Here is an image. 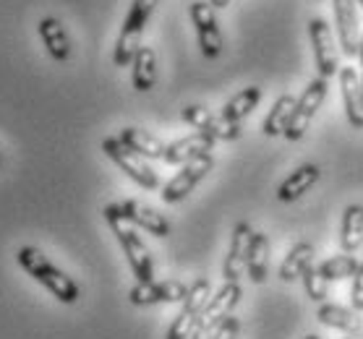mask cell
Masks as SVG:
<instances>
[{
	"mask_svg": "<svg viewBox=\"0 0 363 339\" xmlns=\"http://www.w3.org/2000/svg\"><path fill=\"white\" fill-rule=\"evenodd\" d=\"M16 264L24 269L29 277H32L37 285L48 289L50 295L66 306H74L82 298V287L76 285L66 272H60L58 266L52 264L40 248L34 246H24V248L16 251Z\"/></svg>",
	"mask_w": 363,
	"mask_h": 339,
	"instance_id": "cell-1",
	"label": "cell"
},
{
	"mask_svg": "<svg viewBox=\"0 0 363 339\" xmlns=\"http://www.w3.org/2000/svg\"><path fill=\"white\" fill-rule=\"evenodd\" d=\"M102 214H105V222L110 224L113 235H116L118 243H121V248H123V253H125V261L131 266L136 282H155V258H152L149 248L144 246V240L139 238L136 227L125 219L121 204H108V207L102 209Z\"/></svg>",
	"mask_w": 363,
	"mask_h": 339,
	"instance_id": "cell-2",
	"label": "cell"
},
{
	"mask_svg": "<svg viewBox=\"0 0 363 339\" xmlns=\"http://www.w3.org/2000/svg\"><path fill=\"white\" fill-rule=\"evenodd\" d=\"M157 6V0H133L131 11L125 16L123 26H121V34H118L116 42V52H113V63L116 66H131L133 55L141 47V34H144V26H147L152 11Z\"/></svg>",
	"mask_w": 363,
	"mask_h": 339,
	"instance_id": "cell-3",
	"label": "cell"
},
{
	"mask_svg": "<svg viewBox=\"0 0 363 339\" xmlns=\"http://www.w3.org/2000/svg\"><path fill=\"white\" fill-rule=\"evenodd\" d=\"M209 298H212V285H209L206 277H199V280L191 285L181 311L175 314V318L170 321V326H167L165 339H191V334L196 331L199 321H201V314H204Z\"/></svg>",
	"mask_w": 363,
	"mask_h": 339,
	"instance_id": "cell-4",
	"label": "cell"
},
{
	"mask_svg": "<svg viewBox=\"0 0 363 339\" xmlns=\"http://www.w3.org/2000/svg\"><path fill=\"white\" fill-rule=\"evenodd\" d=\"M327 89H330V84H327V79H322V76H316L314 81L306 86L303 94L298 97L293 115H290V123H288V128H285V139L288 141L303 139L311 120H314V115L319 113L324 100H327Z\"/></svg>",
	"mask_w": 363,
	"mask_h": 339,
	"instance_id": "cell-5",
	"label": "cell"
},
{
	"mask_svg": "<svg viewBox=\"0 0 363 339\" xmlns=\"http://www.w3.org/2000/svg\"><path fill=\"white\" fill-rule=\"evenodd\" d=\"M102 151H105V154H108V157L113 159V162H116V165L136 183V185H141L144 190L160 188L157 173L144 162V157H139L136 151L128 149L118 136H108V139L102 141Z\"/></svg>",
	"mask_w": 363,
	"mask_h": 339,
	"instance_id": "cell-6",
	"label": "cell"
},
{
	"mask_svg": "<svg viewBox=\"0 0 363 339\" xmlns=\"http://www.w3.org/2000/svg\"><path fill=\"white\" fill-rule=\"evenodd\" d=\"M212 167H215V157H212V154H201V157L181 165V170L165 183L162 201H165V204H178V201H183L191 190L196 188L199 183L204 180L206 175L212 173Z\"/></svg>",
	"mask_w": 363,
	"mask_h": 339,
	"instance_id": "cell-7",
	"label": "cell"
},
{
	"mask_svg": "<svg viewBox=\"0 0 363 339\" xmlns=\"http://www.w3.org/2000/svg\"><path fill=\"white\" fill-rule=\"evenodd\" d=\"M189 13L191 21H194V29H196L201 55L204 58H220V52H223V32H220V24H217L215 8L206 0H194Z\"/></svg>",
	"mask_w": 363,
	"mask_h": 339,
	"instance_id": "cell-8",
	"label": "cell"
},
{
	"mask_svg": "<svg viewBox=\"0 0 363 339\" xmlns=\"http://www.w3.org/2000/svg\"><path fill=\"white\" fill-rule=\"evenodd\" d=\"M191 285L181 280H155V282H136L128 289V300L133 306H160V303H183L189 295Z\"/></svg>",
	"mask_w": 363,
	"mask_h": 339,
	"instance_id": "cell-9",
	"label": "cell"
},
{
	"mask_svg": "<svg viewBox=\"0 0 363 339\" xmlns=\"http://www.w3.org/2000/svg\"><path fill=\"white\" fill-rule=\"evenodd\" d=\"M308 34H311V45H314V63L316 74L330 81L332 76L337 74V47L332 40L330 24L324 18H311L308 21Z\"/></svg>",
	"mask_w": 363,
	"mask_h": 339,
	"instance_id": "cell-10",
	"label": "cell"
},
{
	"mask_svg": "<svg viewBox=\"0 0 363 339\" xmlns=\"http://www.w3.org/2000/svg\"><path fill=\"white\" fill-rule=\"evenodd\" d=\"M240 295H243V289H240L238 282H225L223 287L209 298V303H206L204 314H201V321H199L196 329L204 331L206 337H209L217 323L223 321L225 316H230L233 308L238 306Z\"/></svg>",
	"mask_w": 363,
	"mask_h": 339,
	"instance_id": "cell-11",
	"label": "cell"
},
{
	"mask_svg": "<svg viewBox=\"0 0 363 339\" xmlns=\"http://www.w3.org/2000/svg\"><path fill=\"white\" fill-rule=\"evenodd\" d=\"M335 6V21H337V37L340 47L347 58H355L361 50V26H358V6L355 0H332Z\"/></svg>",
	"mask_w": 363,
	"mask_h": 339,
	"instance_id": "cell-12",
	"label": "cell"
},
{
	"mask_svg": "<svg viewBox=\"0 0 363 339\" xmlns=\"http://www.w3.org/2000/svg\"><path fill=\"white\" fill-rule=\"evenodd\" d=\"M183 120L194 125L199 133H206L215 141H235L240 136V123H228L223 115L215 117L209 110L199 108V105H189L183 110Z\"/></svg>",
	"mask_w": 363,
	"mask_h": 339,
	"instance_id": "cell-13",
	"label": "cell"
},
{
	"mask_svg": "<svg viewBox=\"0 0 363 339\" xmlns=\"http://www.w3.org/2000/svg\"><path fill=\"white\" fill-rule=\"evenodd\" d=\"M254 230L248 222H238L233 227V238H230V248H228V256H225L223 264V277L225 282H238L243 269H246V253H248V240H251Z\"/></svg>",
	"mask_w": 363,
	"mask_h": 339,
	"instance_id": "cell-14",
	"label": "cell"
},
{
	"mask_svg": "<svg viewBox=\"0 0 363 339\" xmlns=\"http://www.w3.org/2000/svg\"><path fill=\"white\" fill-rule=\"evenodd\" d=\"M340 89H342V105H345V115L350 125L363 128V86L355 68H340Z\"/></svg>",
	"mask_w": 363,
	"mask_h": 339,
	"instance_id": "cell-15",
	"label": "cell"
},
{
	"mask_svg": "<svg viewBox=\"0 0 363 339\" xmlns=\"http://www.w3.org/2000/svg\"><path fill=\"white\" fill-rule=\"evenodd\" d=\"M316 318L324 326L342 331L347 337H361L363 334V318L353 308L337 306V303H322V306H316Z\"/></svg>",
	"mask_w": 363,
	"mask_h": 339,
	"instance_id": "cell-16",
	"label": "cell"
},
{
	"mask_svg": "<svg viewBox=\"0 0 363 339\" xmlns=\"http://www.w3.org/2000/svg\"><path fill=\"white\" fill-rule=\"evenodd\" d=\"M215 149V139L212 136H206V133H191L186 139H178L173 144H167L165 149V162L167 165H186L191 159L201 157V154H209V151Z\"/></svg>",
	"mask_w": 363,
	"mask_h": 339,
	"instance_id": "cell-17",
	"label": "cell"
},
{
	"mask_svg": "<svg viewBox=\"0 0 363 339\" xmlns=\"http://www.w3.org/2000/svg\"><path fill=\"white\" fill-rule=\"evenodd\" d=\"M121 209H123V214L128 222L141 227V230H147L149 235H155V238H167L170 230H173L170 222H167L160 212H155L152 207H144V204H139V201L128 199L121 204Z\"/></svg>",
	"mask_w": 363,
	"mask_h": 339,
	"instance_id": "cell-18",
	"label": "cell"
},
{
	"mask_svg": "<svg viewBox=\"0 0 363 339\" xmlns=\"http://www.w3.org/2000/svg\"><path fill=\"white\" fill-rule=\"evenodd\" d=\"M319 178H322V170H319L316 165H301L298 170H293V173L280 183L277 199L285 201V204L298 201L303 193H308V190L314 188L316 183H319Z\"/></svg>",
	"mask_w": 363,
	"mask_h": 339,
	"instance_id": "cell-19",
	"label": "cell"
},
{
	"mask_svg": "<svg viewBox=\"0 0 363 339\" xmlns=\"http://www.w3.org/2000/svg\"><path fill=\"white\" fill-rule=\"evenodd\" d=\"M37 32H40L42 37V45L48 47L50 58L58 60V63H66L68 58H71V40H68L66 29H63V24H60L58 18H42L40 24H37Z\"/></svg>",
	"mask_w": 363,
	"mask_h": 339,
	"instance_id": "cell-20",
	"label": "cell"
},
{
	"mask_svg": "<svg viewBox=\"0 0 363 339\" xmlns=\"http://www.w3.org/2000/svg\"><path fill=\"white\" fill-rule=\"evenodd\" d=\"M246 272L254 285H264L267 282V274H269V238L264 232H254L248 240Z\"/></svg>",
	"mask_w": 363,
	"mask_h": 339,
	"instance_id": "cell-21",
	"label": "cell"
},
{
	"mask_svg": "<svg viewBox=\"0 0 363 339\" xmlns=\"http://www.w3.org/2000/svg\"><path fill=\"white\" fill-rule=\"evenodd\" d=\"M314 256H316L314 243H308V240H301V243H296V246L288 251V256L282 258L280 280L282 282L301 280L306 269H308V266H314Z\"/></svg>",
	"mask_w": 363,
	"mask_h": 339,
	"instance_id": "cell-22",
	"label": "cell"
},
{
	"mask_svg": "<svg viewBox=\"0 0 363 339\" xmlns=\"http://www.w3.org/2000/svg\"><path fill=\"white\" fill-rule=\"evenodd\" d=\"M363 246V207L350 204L340 219V248L345 253H355Z\"/></svg>",
	"mask_w": 363,
	"mask_h": 339,
	"instance_id": "cell-23",
	"label": "cell"
},
{
	"mask_svg": "<svg viewBox=\"0 0 363 339\" xmlns=\"http://www.w3.org/2000/svg\"><path fill=\"white\" fill-rule=\"evenodd\" d=\"M118 139L123 141L128 149L136 151V154L144 157V159H162L165 157V149H167L165 144H162L157 136L141 131V128H123V131L118 133Z\"/></svg>",
	"mask_w": 363,
	"mask_h": 339,
	"instance_id": "cell-24",
	"label": "cell"
},
{
	"mask_svg": "<svg viewBox=\"0 0 363 339\" xmlns=\"http://www.w3.org/2000/svg\"><path fill=\"white\" fill-rule=\"evenodd\" d=\"M131 79L136 91H149L155 86V81H157V55L147 45H141L139 50H136V55H133Z\"/></svg>",
	"mask_w": 363,
	"mask_h": 339,
	"instance_id": "cell-25",
	"label": "cell"
},
{
	"mask_svg": "<svg viewBox=\"0 0 363 339\" xmlns=\"http://www.w3.org/2000/svg\"><path fill=\"white\" fill-rule=\"evenodd\" d=\"M259 102H262V89L259 86H246V89H240L235 97H230V100L225 102L223 117L228 123H243L256 110Z\"/></svg>",
	"mask_w": 363,
	"mask_h": 339,
	"instance_id": "cell-26",
	"label": "cell"
},
{
	"mask_svg": "<svg viewBox=\"0 0 363 339\" xmlns=\"http://www.w3.org/2000/svg\"><path fill=\"white\" fill-rule=\"evenodd\" d=\"M296 97L293 94H280L277 100H274L272 110H269V115L264 117V125H262V131L274 139V136H285V128L290 123V115H293V110H296Z\"/></svg>",
	"mask_w": 363,
	"mask_h": 339,
	"instance_id": "cell-27",
	"label": "cell"
},
{
	"mask_svg": "<svg viewBox=\"0 0 363 339\" xmlns=\"http://www.w3.org/2000/svg\"><path fill=\"white\" fill-rule=\"evenodd\" d=\"M358 258H353L350 253H342V256H330L324 258L322 264L316 266L319 274H322L327 282H337V280H353L355 269H358Z\"/></svg>",
	"mask_w": 363,
	"mask_h": 339,
	"instance_id": "cell-28",
	"label": "cell"
},
{
	"mask_svg": "<svg viewBox=\"0 0 363 339\" xmlns=\"http://www.w3.org/2000/svg\"><path fill=\"white\" fill-rule=\"evenodd\" d=\"M301 282H303L306 295L314 300L316 306H322V303H327V300H330V282L319 274V269H316V266H308V269L303 272V277H301Z\"/></svg>",
	"mask_w": 363,
	"mask_h": 339,
	"instance_id": "cell-29",
	"label": "cell"
},
{
	"mask_svg": "<svg viewBox=\"0 0 363 339\" xmlns=\"http://www.w3.org/2000/svg\"><path fill=\"white\" fill-rule=\"evenodd\" d=\"M238 331H240V321L230 314V316H225L223 321L212 329L209 339H238Z\"/></svg>",
	"mask_w": 363,
	"mask_h": 339,
	"instance_id": "cell-30",
	"label": "cell"
},
{
	"mask_svg": "<svg viewBox=\"0 0 363 339\" xmlns=\"http://www.w3.org/2000/svg\"><path fill=\"white\" fill-rule=\"evenodd\" d=\"M350 308L363 314V261L358 264L353 280H350Z\"/></svg>",
	"mask_w": 363,
	"mask_h": 339,
	"instance_id": "cell-31",
	"label": "cell"
},
{
	"mask_svg": "<svg viewBox=\"0 0 363 339\" xmlns=\"http://www.w3.org/2000/svg\"><path fill=\"white\" fill-rule=\"evenodd\" d=\"M230 0H209V6H215V8H225Z\"/></svg>",
	"mask_w": 363,
	"mask_h": 339,
	"instance_id": "cell-32",
	"label": "cell"
},
{
	"mask_svg": "<svg viewBox=\"0 0 363 339\" xmlns=\"http://www.w3.org/2000/svg\"><path fill=\"white\" fill-rule=\"evenodd\" d=\"M358 58H361V68H363V37H361V50H358ZM361 86H363V71H361Z\"/></svg>",
	"mask_w": 363,
	"mask_h": 339,
	"instance_id": "cell-33",
	"label": "cell"
},
{
	"mask_svg": "<svg viewBox=\"0 0 363 339\" xmlns=\"http://www.w3.org/2000/svg\"><path fill=\"white\" fill-rule=\"evenodd\" d=\"M191 339H209V337H206V334H204V331H194V334H191Z\"/></svg>",
	"mask_w": 363,
	"mask_h": 339,
	"instance_id": "cell-34",
	"label": "cell"
},
{
	"mask_svg": "<svg viewBox=\"0 0 363 339\" xmlns=\"http://www.w3.org/2000/svg\"><path fill=\"white\" fill-rule=\"evenodd\" d=\"M303 339H322V337H319V334H306Z\"/></svg>",
	"mask_w": 363,
	"mask_h": 339,
	"instance_id": "cell-35",
	"label": "cell"
},
{
	"mask_svg": "<svg viewBox=\"0 0 363 339\" xmlns=\"http://www.w3.org/2000/svg\"><path fill=\"white\" fill-rule=\"evenodd\" d=\"M355 6H361V8H363V0H355Z\"/></svg>",
	"mask_w": 363,
	"mask_h": 339,
	"instance_id": "cell-36",
	"label": "cell"
},
{
	"mask_svg": "<svg viewBox=\"0 0 363 339\" xmlns=\"http://www.w3.org/2000/svg\"><path fill=\"white\" fill-rule=\"evenodd\" d=\"M345 339H358V337H345Z\"/></svg>",
	"mask_w": 363,
	"mask_h": 339,
	"instance_id": "cell-37",
	"label": "cell"
},
{
	"mask_svg": "<svg viewBox=\"0 0 363 339\" xmlns=\"http://www.w3.org/2000/svg\"><path fill=\"white\" fill-rule=\"evenodd\" d=\"M0 165H3V157H0Z\"/></svg>",
	"mask_w": 363,
	"mask_h": 339,
	"instance_id": "cell-38",
	"label": "cell"
},
{
	"mask_svg": "<svg viewBox=\"0 0 363 339\" xmlns=\"http://www.w3.org/2000/svg\"><path fill=\"white\" fill-rule=\"evenodd\" d=\"M358 339H363V334H361V337H358Z\"/></svg>",
	"mask_w": 363,
	"mask_h": 339,
	"instance_id": "cell-39",
	"label": "cell"
}]
</instances>
